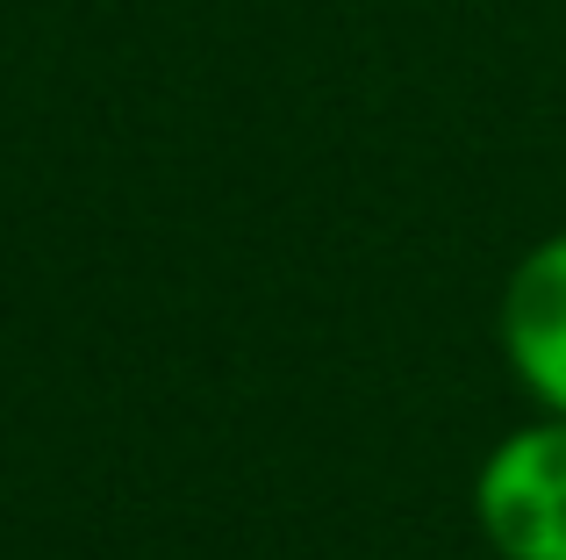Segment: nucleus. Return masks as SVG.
Wrapping results in <instances>:
<instances>
[{"label": "nucleus", "instance_id": "f257e3e1", "mask_svg": "<svg viewBox=\"0 0 566 560\" xmlns=\"http://www.w3.org/2000/svg\"><path fill=\"white\" fill-rule=\"evenodd\" d=\"M473 518L502 560H566V417H538L488 453Z\"/></svg>", "mask_w": 566, "mask_h": 560}, {"label": "nucleus", "instance_id": "f03ea898", "mask_svg": "<svg viewBox=\"0 0 566 560\" xmlns=\"http://www.w3.org/2000/svg\"><path fill=\"white\" fill-rule=\"evenodd\" d=\"M502 352L545 417H566V230L516 259L502 288Z\"/></svg>", "mask_w": 566, "mask_h": 560}]
</instances>
